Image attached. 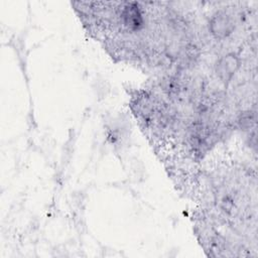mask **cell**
Instances as JSON below:
<instances>
[{
    "instance_id": "6da1fadb",
    "label": "cell",
    "mask_w": 258,
    "mask_h": 258,
    "mask_svg": "<svg viewBox=\"0 0 258 258\" xmlns=\"http://www.w3.org/2000/svg\"><path fill=\"white\" fill-rule=\"evenodd\" d=\"M239 67H240L239 57L235 53L229 52L224 54L218 59L216 63V73L219 79L223 83L227 84L233 79Z\"/></svg>"
},
{
    "instance_id": "7a4b0ae2",
    "label": "cell",
    "mask_w": 258,
    "mask_h": 258,
    "mask_svg": "<svg viewBox=\"0 0 258 258\" xmlns=\"http://www.w3.org/2000/svg\"><path fill=\"white\" fill-rule=\"evenodd\" d=\"M209 27L211 33L216 38L223 39L234 31L235 25L230 16H228L225 12H217L210 19Z\"/></svg>"
},
{
    "instance_id": "3957f363",
    "label": "cell",
    "mask_w": 258,
    "mask_h": 258,
    "mask_svg": "<svg viewBox=\"0 0 258 258\" xmlns=\"http://www.w3.org/2000/svg\"><path fill=\"white\" fill-rule=\"evenodd\" d=\"M122 17L124 24L132 30L138 29L139 27H141L143 23L141 11L136 3H130L127 6H125L122 12Z\"/></svg>"
}]
</instances>
